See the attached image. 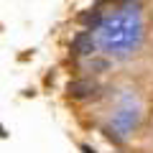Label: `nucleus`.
Wrapping results in <instances>:
<instances>
[{"label": "nucleus", "mask_w": 153, "mask_h": 153, "mask_svg": "<svg viewBox=\"0 0 153 153\" xmlns=\"http://www.w3.org/2000/svg\"><path fill=\"white\" fill-rule=\"evenodd\" d=\"M94 89H97V87H94L92 82H87V79H76V82H69L66 92H69V97H74V100H84V97H89Z\"/></svg>", "instance_id": "nucleus-1"}, {"label": "nucleus", "mask_w": 153, "mask_h": 153, "mask_svg": "<svg viewBox=\"0 0 153 153\" xmlns=\"http://www.w3.org/2000/svg\"><path fill=\"white\" fill-rule=\"evenodd\" d=\"M71 46H74V54H92L94 51V41L89 33H76Z\"/></svg>", "instance_id": "nucleus-2"}, {"label": "nucleus", "mask_w": 153, "mask_h": 153, "mask_svg": "<svg viewBox=\"0 0 153 153\" xmlns=\"http://www.w3.org/2000/svg\"><path fill=\"white\" fill-rule=\"evenodd\" d=\"M79 21H82V23H87V26H89V23H97V21H100V10L94 8L92 13H82V16H79Z\"/></svg>", "instance_id": "nucleus-3"}, {"label": "nucleus", "mask_w": 153, "mask_h": 153, "mask_svg": "<svg viewBox=\"0 0 153 153\" xmlns=\"http://www.w3.org/2000/svg\"><path fill=\"white\" fill-rule=\"evenodd\" d=\"M82 151H84V153H94V151H92L89 146H82Z\"/></svg>", "instance_id": "nucleus-4"}, {"label": "nucleus", "mask_w": 153, "mask_h": 153, "mask_svg": "<svg viewBox=\"0 0 153 153\" xmlns=\"http://www.w3.org/2000/svg\"><path fill=\"white\" fill-rule=\"evenodd\" d=\"M5 135H8V133H5V128L0 125V138H5Z\"/></svg>", "instance_id": "nucleus-5"}]
</instances>
